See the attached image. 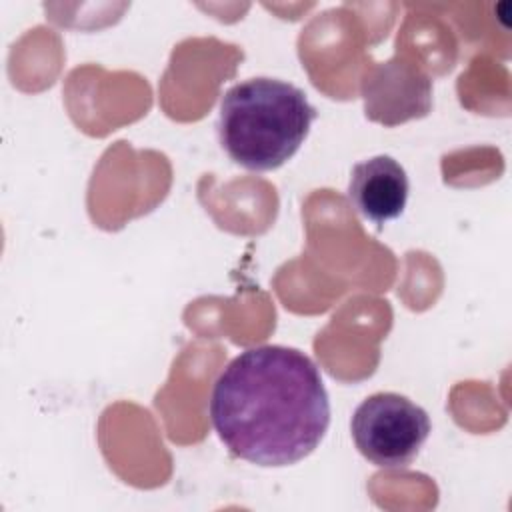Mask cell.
I'll return each mask as SVG.
<instances>
[{
	"label": "cell",
	"instance_id": "cell-1",
	"mask_svg": "<svg viewBox=\"0 0 512 512\" xmlns=\"http://www.w3.org/2000/svg\"><path fill=\"white\" fill-rule=\"evenodd\" d=\"M208 414L236 458L280 468L318 448L330 424V398L308 354L266 344L240 352L218 374Z\"/></svg>",
	"mask_w": 512,
	"mask_h": 512
},
{
	"label": "cell",
	"instance_id": "cell-3",
	"mask_svg": "<svg viewBox=\"0 0 512 512\" xmlns=\"http://www.w3.org/2000/svg\"><path fill=\"white\" fill-rule=\"evenodd\" d=\"M428 412L396 392H376L354 410L350 430L358 452L380 468L408 466L430 436Z\"/></svg>",
	"mask_w": 512,
	"mask_h": 512
},
{
	"label": "cell",
	"instance_id": "cell-5",
	"mask_svg": "<svg viewBox=\"0 0 512 512\" xmlns=\"http://www.w3.org/2000/svg\"><path fill=\"white\" fill-rule=\"evenodd\" d=\"M406 170L388 154L354 164L348 182L350 204L370 222L384 224L398 218L408 202Z\"/></svg>",
	"mask_w": 512,
	"mask_h": 512
},
{
	"label": "cell",
	"instance_id": "cell-4",
	"mask_svg": "<svg viewBox=\"0 0 512 512\" xmlns=\"http://www.w3.org/2000/svg\"><path fill=\"white\" fill-rule=\"evenodd\" d=\"M362 98L370 120L396 126L430 112L432 80L416 64L392 58L366 72L362 78Z\"/></svg>",
	"mask_w": 512,
	"mask_h": 512
},
{
	"label": "cell",
	"instance_id": "cell-2",
	"mask_svg": "<svg viewBox=\"0 0 512 512\" xmlns=\"http://www.w3.org/2000/svg\"><path fill=\"white\" fill-rule=\"evenodd\" d=\"M316 108L304 90L278 78L256 76L230 86L218 112V138L246 170H274L306 140Z\"/></svg>",
	"mask_w": 512,
	"mask_h": 512
}]
</instances>
